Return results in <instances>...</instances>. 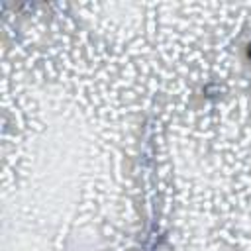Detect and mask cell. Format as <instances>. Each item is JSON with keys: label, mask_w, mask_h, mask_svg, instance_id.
Segmentation results:
<instances>
[{"label": "cell", "mask_w": 251, "mask_h": 251, "mask_svg": "<svg viewBox=\"0 0 251 251\" xmlns=\"http://www.w3.org/2000/svg\"><path fill=\"white\" fill-rule=\"evenodd\" d=\"M247 57H249V61H251V45L247 47Z\"/></svg>", "instance_id": "1"}]
</instances>
